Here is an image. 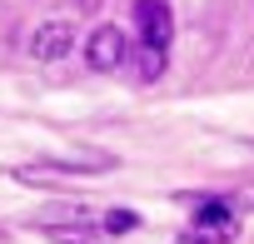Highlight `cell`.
I'll return each instance as SVG.
<instances>
[{"instance_id": "6da1fadb", "label": "cell", "mask_w": 254, "mask_h": 244, "mask_svg": "<svg viewBox=\"0 0 254 244\" xmlns=\"http://www.w3.org/2000/svg\"><path fill=\"white\" fill-rule=\"evenodd\" d=\"M135 30H140V45L165 50V45H170V35H175L170 0H135Z\"/></svg>"}, {"instance_id": "7a4b0ae2", "label": "cell", "mask_w": 254, "mask_h": 244, "mask_svg": "<svg viewBox=\"0 0 254 244\" xmlns=\"http://www.w3.org/2000/svg\"><path fill=\"white\" fill-rule=\"evenodd\" d=\"M85 60H90L95 70L125 65V30H120V25H95L90 40H85Z\"/></svg>"}, {"instance_id": "3957f363", "label": "cell", "mask_w": 254, "mask_h": 244, "mask_svg": "<svg viewBox=\"0 0 254 244\" xmlns=\"http://www.w3.org/2000/svg\"><path fill=\"white\" fill-rule=\"evenodd\" d=\"M70 40H75V30H70L65 20H45V25H35V35H30V55H35V60H60V55L70 50Z\"/></svg>"}, {"instance_id": "277c9868", "label": "cell", "mask_w": 254, "mask_h": 244, "mask_svg": "<svg viewBox=\"0 0 254 244\" xmlns=\"http://www.w3.org/2000/svg\"><path fill=\"white\" fill-rule=\"evenodd\" d=\"M194 229H209V234H239V224H234V204H224V199H199V209H194Z\"/></svg>"}, {"instance_id": "5b68a950", "label": "cell", "mask_w": 254, "mask_h": 244, "mask_svg": "<svg viewBox=\"0 0 254 244\" xmlns=\"http://www.w3.org/2000/svg\"><path fill=\"white\" fill-rule=\"evenodd\" d=\"M135 224H140V214H135V209H110V214L100 219V229H105V234H130Z\"/></svg>"}, {"instance_id": "8992f818", "label": "cell", "mask_w": 254, "mask_h": 244, "mask_svg": "<svg viewBox=\"0 0 254 244\" xmlns=\"http://www.w3.org/2000/svg\"><path fill=\"white\" fill-rule=\"evenodd\" d=\"M160 75H165V50L140 45V80H160Z\"/></svg>"}, {"instance_id": "52a82bcc", "label": "cell", "mask_w": 254, "mask_h": 244, "mask_svg": "<svg viewBox=\"0 0 254 244\" xmlns=\"http://www.w3.org/2000/svg\"><path fill=\"white\" fill-rule=\"evenodd\" d=\"M75 5H80V10H95V5H100V0H75Z\"/></svg>"}]
</instances>
